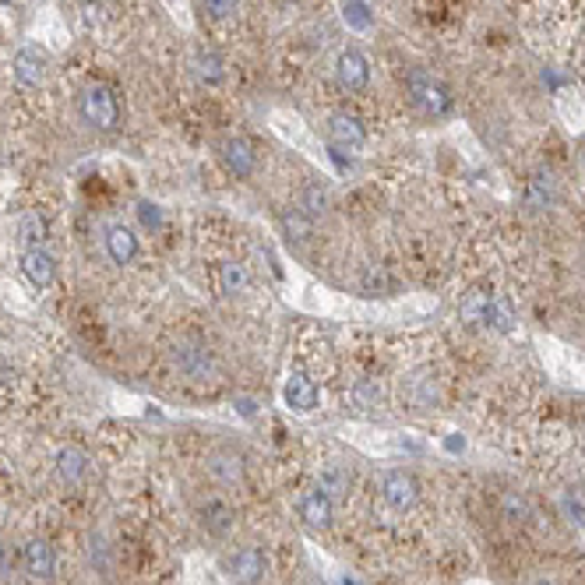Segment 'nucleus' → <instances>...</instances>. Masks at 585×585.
<instances>
[{"mask_svg":"<svg viewBox=\"0 0 585 585\" xmlns=\"http://www.w3.org/2000/svg\"><path fill=\"white\" fill-rule=\"evenodd\" d=\"M46 233H50V226H46V219L39 212H26L18 219V240L26 243V251L28 247H43Z\"/></svg>","mask_w":585,"mask_h":585,"instance_id":"b1692460","label":"nucleus"},{"mask_svg":"<svg viewBox=\"0 0 585 585\" xmlns=\"http://www.w3.org/2000/svg\"><path fill=\"white\" fill-rule=\"evenodd\" d=\"M349 487H353V473H349L346 466L328 462V466L321 469V490H324L328 498H343V494H349Z\"/></svg>","mask_w":585,"mask_h":585,"instance_id":"4be33fe9","label":"nucleus"},{"mask_svg":"<svg viewBox=\"0 0 585 585\" xmlns=\"http://www.w3.org/2000/svg\"><path fill=\"white\" fill-rule=\"evenodd\" d=\"M275 4H282V7H292V4H300V0H275Z\"/></svg>","mask_w":585,"mask_h":585,"instance_id":"473e14b6","label":"nucleus"},{"mask_svg":"<svg viewBox=\"0 0 585 585\" xmlns=\"http://www.w3.org/2000/svg\"><path fill=\"white\" fill-rule=\"evenodd\" d=\"M349 402L356 405V409H377L381 405V388L367 381V377H360L353 388H349Z\"/></svg>","mask_w":585,"mask_h":585,"instance_id":"bb28decb","label":"nucleus"},{"mask_svg":"<svg viewBox=\"0 0 585 585\" xmlns=\"http://www.w3.org/2000/svg\"><path fill=\"white\" fill-rule=\"evenodd\" d=\"M88 473V455L81 448H60L56 452V477L64 483H78Z\"/></svg>","mask_w":585,"mask_h":585,"instance_id":"6ab92c4d","label":"nucleus"},{"mask_svg":"<svg viewBox=\"0 0 585 585\" xmlns=\"http://www.w3.org/2000/svg\"><path fill=\"white\" fill-rule=\"evenodd\" d=\"M343 18H346V26H353V28L371 26V11H367L364 0H346V4H343Z\"/></svg>","mask_w":585,"mask_h":585,"instance_id":"7c9ffc66","label":"nucleus"},{"mask_svg":"<svg viewBox=\"0 0 585 585\" xmlns=\"http://www.w3.org/2000/svg\"><path fill=\"white\" fill-rule=\"evenodd\" d=\"M501 511H505L508 522H526V518H529V501H526V498H518V494L511 490V494L501 498Z\"/></svg>","mask_w":585,"mask_h":585,"instance_id":"c756f323","label":"nucleus"},{"mask_svg":"<svg viewBox=\"0 0 585 585\" xmlns=\"http://www.w3.org/2000/svg\"><path fill=\"white\" fill-rule=\"evenodd\" d=\"M201 526L209 532H215V536H226L230 526H233V511H230V505L219 501V498H212L209 505H201Z\"/></svg>","mask_w":585,"mask_h":585,"instance_id":"412c9836","label":"nucleus"},{"mask_svg":"<svg viewBox=\"0 0 585 585\" xmlns=\"http://www.w3.org/2000/svg\"><path fill=\"white\" fill-rule=\"evenodd\" d=\"M22 564H26V571L36 582H50L56 571L54 547H50L46 539H28L26 550H22Z\"/></svg>","mask_w":585,"mask_h":585,"instance_id":"f8f14e48","label":"nucleus"},{"mask_svg":"<svg viewBox=\"0 0 585 585\" xmlns=\"http://www.w3.org/2000/svg\"><path fill=\"white\" fill-rule=\"evenodd\" d=\"M173 360H177V367H180L190 381H209V377L215 374V356L205 343H190V339L177 343Z\"/></svg>","mask_w":585,"mask_h":585,"instance_id":"423d86ee","label":"nucleus"},{"mask_svg":"<svg viewBox=\"0 0 585 585\" xmlns=\"http://www.w3.org/2000/svg\"><path fill=\"white\" fill-rule=\"evenodd\" d=\"M22 275H26L36 290H46L56 279L54 254H50L46 247H28V251H22Z\"/></svg>","mask_w":585,"mask_h":585,"instance_id":"9b49d317","label":"nucleus"},{"mask_svg":"<svg viewBox=\"0 0 585 585\" xmlns=\"http://www.w3.org/2000/svg\"><path fill=\"white\" fill-rule=\"evenodd\" d=\"M103 240H107V254L113 265H131L134 258H138V237H134L131 226L113 222Z\"/></svg>","mask_w":585,"mask_h":585,"instance_id":"ddd939ff","label":"nucleus"},{"mask_svg":"<svg viewBox=\"0 0 585 585\" xmlns=\"http://www.w3.org/2000/svg\"><path fill=\"white\" fill-rule=\"evenodd\" d=\"M529 585H554V582H547V579H532Z\"/></svg>","mask_w":585,"mask_h":585,"instance_id":"72a5a7b5","label":"nucleus"},{"mask_svg":"<svg viewBox=\"0 0 585 585\" xmlns=\"http://www.w3.org/2000/svg\"><path fill=\"white\" fill-rule=\"evenodd\" d=\"M279 226H282V237L296 243V247H303L307 240L314 237V219H307L300 209H286V212L279 215Z\"/></svg>","mask_w":585,"mask_h":585,"instance_id":"a211bd4d","label":"nucleus"},{"mask_svg":"<svg viewBox=\"0 0 585 585\" xmlns=\"http://www.w3.org/2000/svg\"><path fill=\"white\" fill-rule=\"evenodd\" d=\"M405 92H409L413 107L420 109V113H426V117H448V113H452V92H448V85L437 81L430 71H424V67H413V71L405 75Z\"/></svg>","mask_w":585,"mask_h":585,"instance_id":"f03ea898","label":"nucleus"},{"mask_svg":"<svg viewBox=\"0 0 585 585\" xmlns=\"http://www.w3.org/2000/svg\"><path fill=\"white\" fill-rule=\"evenodd\" d=\"M558 201V184H554V177L550 173H532L529 184H526V205H529L532 212H543V209H550Z\"/></svg>","mask_w":585,"mask_h":585,"instance_id":"2eb2a0df","label":"nucleus"},{"mask_svg":"<svg viewBox=\"0 0 585 585\" xmlns=\"http://www.w3.org/2000/svg\"><path fill=\"white\" fill-rule=\"evenodd\" d=\"M377 490H381V501L392 508V511H409V508H416V501H420V483H416L413 473H405V469L381 473Z\"/></svg>","mask_w":585,"mask_h":585,"instance_id":"20e7f679","label":"nucleus"},{"mask_svg":"<svg viewBox=\"0 0 585 585\" xmlns=\"http://www.w3.org/2000/svg\"><path fill=\"white\" fill-rule=\"evenodd\" d=\"M441 399V392H437V381L430 377V374H420V377H413V392H409V402H413V409H434Z\"/></svg>","mask_w":585,"mask_h":585,"instance_id":"393cba45","label":"nucleus"},{"mask_svg":"<svg viewBox=\"0 0 585 585\" xmlns=\"http://www.w3.org/2000/svg\"><path fill=\"white\" fill-rule=\"evenodd\" d=\"M11 75L22 88H39L46 78V54L39 46H22L11 60Z\"/></svg>","mask_w":585,"mask_h":585,"instance_id":"1a4fd4ad","label":"nucleus"},{"mask_svg":"<svg viewBox=\"0 0 585 585\" xmlns=\"http://www.w3.org/2000/svg\"><path fill=\"white\" fill-rule=\"evenodd\" d=\"M296 515H300V522L307 529H328L332 518H335V505L321 487H314V490H303L296 498Z\"/></svg>","mask_w":585,"mask_h":585,"instance_id":"0eeeda50","label":"nucleus"},{"mask_svg":"<svg viewBox=\"0 0 585 585\" xmlns=\"http://www.w3.org/2000/svg\"><path fill=\"white\" fill-rule=\"evenodd\" d=\"M268 575V558L258 547H243L233 554V579L240 585H258Z\"/></svg>","mask_w":585,"mask_h":585,"instance_id":"4468645a","label":"nucleus"},{"mask_svg":"<svg viewBox=\"0 0 585 585\" xmlns=\"http://www.w3.org/2000/svg\"><path fill=\"white\" fill-rule=\"evenodd\" d=\"M282 399L292 413H314L318 409V385L303 371H290L286 385H282Z\"/></svg>","mask_w":585,"mask_h":585,"instance_id":"9d476101","label":"nucleus"},{"mask_svg":"<svg viewBox=\"0 0 585 585\" xmlns=\"http://www.w3.org/2000/svg\"><path fill=\"white\" fill-rule=\"evenodd\" d=\"M324 134H328L332 152H343V156H356V152H364V145H367V131H364L360 117H353L346 109H339V113L328 117Z\"/></svg>","mask_w":585,"mask_h":585,"instance_id":"7ed1b4c3","label":"nucleus"},{"mask_svg":"<svg viewBox=\"0 0 585 585\" xmlns=\"http://www.w3.org/2000/svg\"><path fill=\"white\" fill-rule=\"evenodd\" d=\"M194 75H198V81H205V85H219V81L226 78L222 56L215 54V50H198V54H194Z\"/></svg>","mask_w":585,"mask_h":585,"instance_id":"5701e85b","label":"nucleus"},{"mask_svg":"<svg viewBox=\"0 0 585 585\" xmlns=\"http://www.w3.org/2000/svg\"><path fill=\"white\" fill-rule=\"evenodd\" d=\"M219 159H222V166H226L237 180H247V177L258 169V152H254V145H251L243 134H230V138H222V145H219Z\"/></svg>","mask_w":585,"mask_h":585,"instance_id":"39448f33","label":"nucleus"},{"mask_svg":"<svg viewBox=\"0 0 585 585\" xmlns=\"http://www.w3.org/2000/svg\"><path fill=\"white\" fill-rule=\"evenodd\" d=\"M582 166H585V149H582Z\"/></svg>","mask_w":585,"mask_h":585,"instance_id":"c9c22d12","label":"nucleus"},{"mask_svg":"<svg viewBox=\"0 0 585 585\" xmlns=\"http://www.w3.org/2000/svg\"><path fill=\"white\" fill-rule=\"evenodd\" d=\"M78 113L81 120L96 131H113L120 124V99L117 88L107 81H88L78 96Z\"/></svg>","mask_w":585,"mask_h":585,"instance_id":"f257e3e1","label":"nucleus"},{"mask_svg":"<svg viewBox=\"0 0 585 585\" xmlns=\"http://www.w3.org/2000/svg\"><path fill=\"white\" fill-rule=\"evenodd\" d=\"M483 321H487L490 328H498L501 335H508V332L515 328V321H518L511 296H508V292H494V296H490V303H487V318Z\"/></svg>","mask_w":585,"mask_h":585,"instance_id":"f3484780","label":"nucleus"},{"mask_svg":"<svg viewBox=\"0 0 585 585\" xmlns=\"http://www.w3.org/2000/svg\"><path fill=\"white\" fill-rule=\"evenodd\" d=\"M134 215H138V222H141V230H149V233H159L162 230V209L156 201H138L134 205Z\"/></svg>","mask_w":585,"mask_h":585,"instance_id":"cd10ccee","label":"nucleus"},{"mask_svg":"<svg viewBox=\"0 0 585 585\" xmlns=\"http://www.w3.org/2000/svg\"><path fill=\"white\" fill-rule=\"evenodd\" d=\"M0 4H4V7H7V4H15V0H0Z\"/></svg>","mask_w":585,"mask_h":585,"instance_id":"f704fd0d","label":"nucleus"},{"mask_svg":"<svg viewBox=\"0 0 585 585\" xmlns=\"http://www.w3.org/2000/svg\"><path fill=\"white\" fill-rule=\"evenodd\" d=\"M205 4V11L212 15V18H230L233 11H237L240 0H201Z\"/></svg>","mask_w":585,"mask_h":585,"instance_id":"2f4dec72","label":"nucleus"},{"mask_svg":"<svg viewBox=\"0 0 585 585\" xmlns=\"http://www.w3.org/2000/svg\"><path fill=\"white\" fill-rule=\"evenodd\" d=\"M490 296H494V292H483V290L469 292V296H466V303H462V318L466 321L487 318V303H490Z\"/></svg>","mask_w":585,"mask_h":585,"instance_id":"c85d7f7f","label":"nucleus"},{"mask_svg":"<svg viewBox=\"0 0 585 585\" xmlns=\"http://www.w3.org/2000/svg\"><path fill=\"white\" fill-rule=\"evenodd\" d=\"M335 81H339L346 92H360V88H367V85H371V60L360 54L356 46L343 50L339 60H335Z\"/></svg>","mask_w":585,"mask_h":585,"instance_id":"6e6552de","label":"nucleus"},{"mask_svg":"<svg viewBox=\"0 0 585 585\" xmlns=\"http://www.w3.org/2000/svg\"><path fill=\"white\" fill-rule=\"evenodd\" d=\"M209 469L222 483H243V455L237 448H219L209 455Z\"/></svg>","mask_w":585,"mask_h":585,"instance_id":"dca6fc26","label":"nucleus"},{"mask_svg":"<svg viewBox=\"0 0 585 585\" xmlns=\"http://www.w3.org/2000/svg\"><path fill=\"white\" fill-rule=\"evenodd\" d=\"M328 205H332V198H328V190H324L318 180H311V184L300 187V201H296V209L307 215V219H321V215L328 212Z\"/></svg>","mask_w":585,"mask_h":585,"instance_id":"aec40b11","label":"nucleus"},{"mask_svg":"<svg viewBox=\"0 0 585 585\" xmlns=\"http://www.w3.org/2000/svg\"><path fill=\"white\" fill-rule=\"evenodd\" d=\"M219 290H222V296H237L247 290V268L237 262H222L219 265Z\"/></svg>","mask_w":585,"mask_h":585,"instance_id":"a878e982","label":"nucleus"}]
</instances>
